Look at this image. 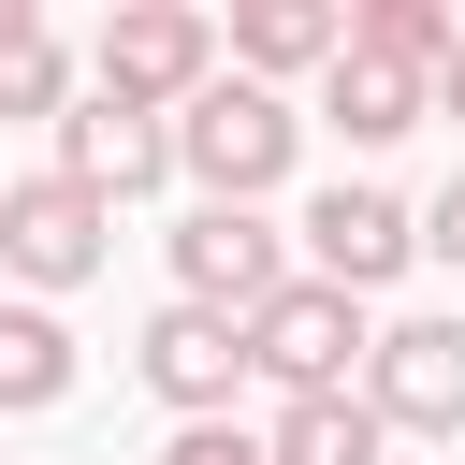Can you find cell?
<instances>
[{
	"label": "cell",
	"instance_id": "6da1fadb",
	"mask_svg": "<svg viewBox=\"0 0 465 465\" xmlns=\"http://www.w3.org/2000/svg\"><path fill=\"white\" fill-rule=\"evenodd\" d=\"M291 160H305V102H291V87L218 73V87L174 116V174H189L203 203H276V189H291Z\"/></svg>",
	"mask_w": 465,
	"mask_h": 465
},
{
	"label": "cell",
	"instance_id": "7a4b0ae2",
	"mask_svg": "<svg viewBox=\"0 0 465 465\" xmlns=\"http://www.w3.org/2000/svg\"><path fill=\"white\" fill-rule=\"evenodd\" d=\"M87 87H102V102H145V116H189V102L218 87V15H189V0H116V15L87 29Z\"/></svg>",
	"mask_w": 465,
	"mask_h": 465
},
{
	"label": "cell",
	"instance_id": "3957f363",
	"mask_svg": "<svg viewBox=\"0 0 465 465\" xmlns=\"http://www.w3.org/2000/svg\"><path fill=\"white\" fill-rule=\"evenodd\" d=\"M102 262H116V203H102V189H73L58 160L0 189V276H15V305H58V291H87Z\"/></svg>",
	"mask_w": 465,
	"mask_h": 465
},
{
	"label": "cell",
	"instance_id": "277c9868",
	"mask_svg": "<svg viewBox=\"0 0 465 465\" xmlns=\"http://www.w3.org/2000/svg\"><path fill=\"white\" fill-rule=\"evenodd\" d=\"M363 363H378V320H363L334 276H291V291L247 320V378H276V407H305V392H363Z\"/></svg>",
	"mask_w": 465,
	"mask_h": 465
},
{
	"label": "cell",
	"instance_id": "5b68a950",
	"mask_svg": "<svg viewBox=\"0 0 465 465\" xmlns=\"http://www.w3.org/2000/svg\"><path fill=\"white\" fill-rule=\"evenodd\" d=\"M291 276H305V262H291V232H276L262 203H189V218H174V305L262 320V305H276Z\"/></svg>",
	"mask_w": 465,
	"mask_h": 465
},
{
	"label": "cell",
	"instance_id": "8992f818",
	"mask_svg": "<svg viewBox=\"0 0 465 465\" xmlns=\"http://www.w3.org/2000/svg\"><path fill=\"white\" fill-rule=\"evenodd\" d=\"M407 262H421V203H407V189H378V174H334V189L305 203V276H334L349 305H363V291H392Z\"/></svg>",
	"mask_w": 465,
	"mask_h": 465
},
{
	"label": "cell",
	"instance_id": "52a82bcc",
	"mask_svg": "<svg viewBox=\"0 0 465 465\" xmlns=\"http://www.w3.org/2000/svg\"><path fill=\"white\" fill-rule=\"evenodd\" d=\"M363 407L421 450H465V320H392L363 363Z\"/></svg>",
	"mask_w": 465,
	"mask_h": 465
},
{
	"label": "cell",
	"instance_id": "ba28073f",
	"mask_svg": "<svg viewBox=\"0 0 465 465\" xmlns=\"http://www.w3.org/2000/svg\"><path fill=\"white\" fill-rule=\"evenodd\" d=\"M131 378H145L174 421H232V392H247V320H218V305H160V320L131 334Z\"/></svg>",
	"mask_w": 465,
	"mask_h": 465
},
{
	"label": "cell",
	"instance_id": "9c48e42d",
	"mask_svg": "<svg viewBox=\"0 0 465 465\" xmlns=\"http://www.w3.org/2000/svg\"><path fill=\"white\" fill-rule=\"evenodd\" d=\"M58 174H73V189H102V203H145V189L174 174V116H145V102H102V87H87V102L58 116Z\"/></svg>",
	"mask_w": 465,
	"mask_h": 465
},
{
	"label": "cell",
	"instance_id": "30bf717a",
	"mask_svg": "<svg viewBox=\"0 0 465 465\" xmlns=\"http://www.w3.org/2000/svg\"><path fill=\"white\" fill-rule=\"evenodd\" d=\"M349 58V0H247L232 15V73L247 87H291V73H334Z\"/></svg>",
	"mask_w": 465,
	"mask_h": 465
},
{
	"label": "cell",
	"instance_id": "8fae6325",
	"mask_svg": "<svg viewBox=\"0 0 465 465\" xmlns=\"http://www.w3.org/2000/svg\"><path fill=\"white\" fill-rule=\"evenodd\" d=\"M421 116H436V73H392V58H334V73H320V131H334V145H363V160H378V145H407Z\"/></svg>",
	"mask_w": 465,
	"mask_h": 465
},
{
	"label": "cell",
	"instance_id": "7c38bea8",
	"mask_svg": "<svg viewBox=\"0 0 465 465\" xmlns=\"http://www.w3.org/2000/svg\"><path fill=\"white\" fill-rule=\"evenodd\" d=\"M73 320L58 305H0V421H44V407H73Z\"/></svg>",
	"mask_w": 465,
	"mask_h": 465
},
{
	"label": "cell",
	"instance_id": "4fadbf2b",
	"mask_svg": "<svg viewBox=\"0 0 465 465\" xmlns=\"http://www.w3.org/2000/svg\"><path fill=\"white\" fill-rule=\"evenodd\" d=\"M262 450H276V465H392V421H378L363 392H305V407L262 421Z\"/></svg>",
	"mask_w": 465,
	"mask_h": 465
},
{
	"label": "cell",
	"instance_id": "5bb4252c",
	"mask_svg": "<svg viewBox=\"0 0 465 465\" xmlns=\"http://www.w3.org/2000/svg\"><path fill=\"white\" fill-rule=\"evenodd\" d=\"M450 44H465L450 0H363V15H349V58H392V73H436Z\"/></svg>",
	"mask_w": 465,
	"mask_h": 465
},
{
	"label": "cell",
	"instance_id": "9a60e30c",
	"mask_svg": "<svg viewBox=\"0 0 465 465\" xmlns=\"http://www.w3.org/2000/svg\"><path fill=\"white\" fill-rule=\"evenodd\" d=\"M73 102H87V87H73V58H58V29H29V44H0V116H44V131H58Z\"/></svg>",
	"mask_w": 465,
	"mask_h": 465
},
{
	"label": "cell",
	"instance_id": "2e32d148",
	"mask_svg": "<svg viewBox=\"0 0 465 465\" xmlns=\"http://www.w3.org/2000/svg\"><path fill=\"white\" fill-rule=\"evenodd\" d=\"M160 465H276V450H262L247 421H174V436H160Z\"/></svg>",
	"mask_w": 465,
	"mask_h": 465
},
{
	"label": "cell",
	"instance_id": "e0dca14e",
	"mask_svg": "<svg viewBox=\"0 0 465 465\" xmlns=\"http://www.w3.org/2000/svg\"><path fill=\"white\" fill-rule=\"evenodd\" d=\"M421 262H450V276H465V174H450V189L421 203Z\"/></svg>",
	"mask_w": 465,
	"mask_h": 465
},
{
	"label": "cell",
	"instance_id": "ac0fdd59",
	"mask_svg": "<svg viewBox=\"0 0 465 465\" xmlns=\"http://www.w3.org/2000/svg\"><path fill=\"white\" fill-rule=\"evenodd\" d=\"M436 116H450V131H465V44H450V58H436Z\"/></svg>",
	"mask_w": 465,
	"mask_h": 465
}]
</instances>
